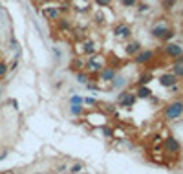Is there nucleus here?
<instances>
[{
	"mask_svg": "<svg viewBox=\"0 0 183 174\" xmlns=\"http://www.w3.org/2000/svg\"><path fill=\"white\" fill-rule=\"evenodd\" d=\"M181 112H183V103H174V105H170L167 108L165 116L168 117V119H176V117L181 116Z\"/></svg>",
	"mask_w": 183,
	"mask_h": 174,
	"instance_id": "nucleus-1",
	"label": "nucleus"
},
{
	"mask_svg": "<svg viewBox=\"0 0 183 174\" xmlns=\"http://www.w3.org/2000/svg\"><path fill=\"white\" fill-rule=\"evenodd\" d=\"M167 31H168V28H167V26H163V24H159V26H156V28L152 29V35H154V37H158V39H163Z\"/></svg>",
	"mask_w": 183,
	"mask_h": 174,
	"instance_id": "nucleus-2",
	"label": "nucleus"
},
{
	"mask_svg": "<svg viewBox=\"0 0 183 174\" xmlns=\"http://www.w3.org/2000/svg\"><path fill=\"white\" fill-rule=\"evenodd\" d=\"M167 53H168V55L178 57V55H181V48H180V46H176V44H168V46H167Z\"/></svg>",
	"mask_w": 183,
	"mask_h": 174,
	"instance_id": "nucleus-3",
	"label": "nucleus"
},
{
	"mask_svg": "<svg viewBox=\"0 0 183 174\" xmlns=\"http://www.w3.org/2000/svg\"><path fill=\"white\" fill-rule=\"evenodd\" d=\"M159 81H161L163 86H172V84H174V81H176V75H170V74H167V75H163Z\"/></svg>",
	"mask_w": 183,
	"mask_h": 174,
	"instance_id": "nucleus-4",
	"label": "nucleus"
},
{
	"mask_svg": "<svg viewBox=\"0 0 183 174\" xmlns=\"http://www.w3.org/2000/svg\"><path fill=\"white\" fill-rule=\"evenodd\" d=\"M59 9H55V7H48V9H44V17L46 19H57L59 17Z\"/></svg>",
	"mask_w": 183,
	"mask_h": 174,
	"instance_id": "nucleus-5",
	"label": "nucleus"
},
{
	"mask_svg": "<svg viewBox=\"0 0 183 174\" xmlns=\"http://www.w3.org/2000/svg\"><path fill=\"white\" fill-rule=\"evenodd\" d=\"M115 35H119V37H128V35H130V28H128V26H117V28H115Z\"/></svg>",
	"mask_w": 183,
	"mask_h": 174,
	"instance_id": "nucleus-6",
	"label": "nucleus"
},
{
	"mask_svg": "<svg viewBox=\"0 0 183 174\" xmlns=\"http://www.w3.org/2000/svg\"><path fill=\"white\" fill-rule=\"evenodd\" d=\"M152 57H154V53H152V51H143V53H139V55H137V59H136V60H137V62H148Z\"/></svg>",
	"mask_w": 183,
	"mask_h": 174,
	"instance_id": "nucleus-7",
	"label": "nucleus"
},
{
	"mask_svg": "<svg viewBox=\"0 0 183 174\" xmlns=\"http://www.w3.org/2000/svg\"><path fill=\"white\" fill-rule=\"evenodd\" d=\"M134 101H136V96H132V94H128V96H123V97H121V105H124V106H130V105H134Z\"/></svg>",
	"mask_w": 183,
	"mask_h": 174,
	"instance_id": "nucleus-8",
	"label": "nucleus"
},
{
	"mask_svg": "<svg viewBox=\"0 0 183 174\" xmlns=\"http://www.w3.org/2000/svg\"><path fill=\"white\" fill-rule=\"evenodd\" d=\"M139 50H141V46H139L137 42H132V44H128V46H126V53H130V55L137 53Z\"/></svg>",
	"mask_w": 183,
	"mask_h": 174,
	"instance_id": "nucleus-9",
	"label": "nucleus"
},
{
	"mask_svg": "<svg viewBox=\"0 0 183 174\" xmlns=\"http://www.w3.org/2000/svg\"><path fill=\"white\" fill-rule=\"evenodd\" d=\"M150 96V90L146 88V86H139V90H137V97H148Z\"/></svg>",
	"mask_w": 183,
	"mask_h": 174,
	"instance_id": "nucleus-10",
	"label": "nucleus"
},
{
	"mask_svg": "<svg viewBox=\"0 0 183 174\" xmlns=\"http://www.w3.org/2000/svg\"><path fill=\"white\" fill-rule=\"evenodd\" d=\"M167 147H168L170 150H178V149H180V145H178L176 139H167Z\"/></svg>",
	"mask_w": 183,
	"mask_h": 174,
	"instance_id": "nucleus-11",
	"label": "nucleus"
},
{
	"mask_svg": "<svg viewBox=\"0 0 183 174\" xmlns=\"http://www.w3.org/2000/svg\"><path fill=\"white\" fill-rule=\"evenodd\" d=\"M114 77H115L114 70H104V72H102V79H104V81H112Z\"/></svg>",
	"mask_w": 183,
	"mask_h": 174,
	"instance_id": "nucleus-12",
	"label": "nucleus"
},
{
	"mask_svg": "<svg viewBox=\"0 0 183 174\" xmlns=\"http://www.w3.org/2000/svg\"><path fill=\"white\" fill-rule=\"evenodd\" d=\"M174 75L183 77V62H178V64H176V68H174Z\"/></svg>",
	"mask_w": 183,
	"mask_h": 174,
	"instance_id": "nucleus-13",
	"label": "nucleus"
},
{
	"mask_svg": "<svg viewBox=\"0 0 183 174\" xmlns=\"http://www.w3.org/2000/svg\"><path fill=\"white\" fill-rule=\"evenodd\" d=\"M6 72H7V66H6L4 62H0V77H4V75H6Z\"/></svg>",
	"mask_w": 183,
	"mask_h": 174,
	"instance_id": "nucleus-14",
	"label": "nucleus"
},
{
	"mask_svg": "<svg viewBox=\"0 0 183 174\" xmlns=\"http://www.w3.org/2000/svg\"><path fill=\"white\" fill-rule=\"evenodd\" d=\"M136 2H137V0H123V6L130 7V6H136Z\"/></svg>",
	"mask_w": 183,
	"mask_h": 174,
	"instance_id": "nucleus-15",
	"label": "nucleus"
},
{
	"mask_svg": "<svg viewBox=\"0 0 183 174\" xmlns=\"http://www.w3.org/2000/svg\"><path fill=\"white\" fill-rule=\"evenodd\" d=\"M72 112H73V114H79V112H81V106H77V105L73 103V106H72Z\"/></svg>",
	"mask_w": 183,
	"mask_h": 174,
	"instance_id": "nucleus-16",
	"label": "nucleus"
},
{
	"mask_svg": "<svg viewBox=\"0 0 183 174\" xmlns=\"http://www.w3.org/2000/svg\"><path fill=\"white\" fill-rule=\"evenodd\" d=\"M95 2H97L99 6H108V4H110L112 0H95Z\"/></svg>",
	"mask_w": 183,
	"mask_h": 174,
	"instance_id": "nucleus-17",
	"label": "nucleus"
},
{
	"mask_svg": "<svg viewBox=\"0 0 183 174\" xmlns=\"http://www.w3.org/2000/svg\"><path fill=\"white\" fill-rule=\"evenodd\" d=\"M86 51H88V53H92V51H94V44H92V42H88V44H86Z\"/></svg>",
	"mask_w": 183,
	"mask_h": 174,
	"instance_id": "nucleus-18",
	"label": "nucleus"
},
{
	"mask_svg": "<svg viewBox=\"0 0 183 174\" xmlns=\"http://www.w3.org/2000/svg\"><path fill=\"white\" fill-rule=\"evenodd\" d=\"M165 6H167V7H172V6H174V0H165Z\"/></svg>",
	"mask_w": 183,
	"mask_h": 174,
	"instance_id": "nucleus-19",
	"label": "nucleus"
},
{
	"mask_svg": "<svg viewBox=\"0 0 183 174\" xmlns=\"http://www.w3.org/2000/svg\"><path fill=\"white\" fill-rule=\"evenodd\" d=\"M77 79H79V81H81V83H86V77H84V75H82V74H79V75H77Z\"/></svg>",
	"mask_w": 183,
	"mask_h": 174,
	"instance_id": "nucleus-20",
	"label": "nucleus"
},
{
	"mask_svg": "<svg viewBox=\"0 0 183 174\" xmlns=\"http://www.w3.org/2000/svg\"><path fill=\"white\" fill-rule=\"evenodd\" d=\"M90 68H94V70H95V68H99V64H97V62H94V60H92V62H90Z\"/></svg>",
	"mask_w": 183,
	"mask_h": 174,
	"instance_id": "nucleus-21",
	"label": "nucleus"
},
{
	"mask_svg": "<svg viewBox=\"0 0 183 174\" xmlns=\"http://www.w3.org/2000/svg\"><path fill=\"white\" fill-rule=\"evenodd\" d=\"M0 174H15V171H2Z\"/></svg>",
	"mask_w": 183,
	"mask_h": 174,
	"instance_id": "nucleus-22",
	"label": "nucleus"
},
{
	"mask_svg": "<svg viewBox=\"0 0 183 174\" xmlns=\"http://www.w3.org/2000/svg\"><path fill=\"white\" fill-rule=\"evenodd\" d=\"M42 2H50V0H42Z\"/></svg>",
	"mask_w": 183,
	"mask_h": 174,
	"instance_id": "nucleus-23",
	"label": "nucleus"
}]
</instances>
